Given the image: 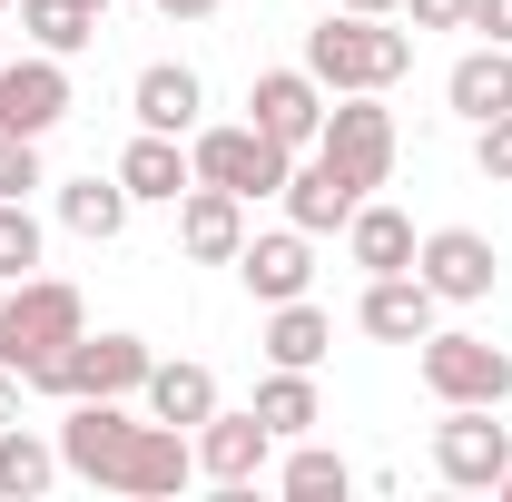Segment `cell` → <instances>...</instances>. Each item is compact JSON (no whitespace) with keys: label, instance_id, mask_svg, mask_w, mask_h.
I'll use <instances>...</instances> for the list:
<instances>
[{"label":"cell","instance_id":"21","mask_svg":"<svg viewBox=\"0 0 512 502\" xmlns=\"http://www.w3.org/2000/svg\"><path fill=\"white\" fill-rule=\"evenodd\" d=\"M256 345H266V365H306V375H316L325 345H335V315H325L316 296H286V306H266V335H256Z\"/></svg>","mask_w":512,"mask_h":502},{"label":"cell","instance_id":"38","mask_svg":"<svg viewBox=\"0 0 512 502\" xmlns=\"http://www.w3.org/2000/svg\"><path fill=\"white\" fill-rule=\"evenodd\" d=\"M0 10H10V0H0Z\"/></svg>","mask_w":512,"mask_h":502},{"label":"cell","instance_id":"5","mask_svg":"<svg viewBox=\"0 0 512 502\" xmlns=\"http://www.w3.org/2000/svg\"><path fill=\"white\" fill-rule=\"evenodd\" d=\"M414 365H424V384H434V404H493V414L512 404V355H503V345H483V335L434 325Z\"/></svg>","mask_w":512,"mask_h":502},{"label":"cell","instance_id":"26","mask_svg":"<svg viewBox=\"0 0 512 502\" xmlns=\"http://www.w3.org/2000/svg\"><path fill=\"white\" fill-rule=\"evenodd\" d=\"M20 30H30V50L69 60V50L99 40V10H89V0H20Z\"/></svg>","mask_w":512,"mask_h":502},{"label":"cell","instance_id":"36","mask_svg":"<svg viewBox=\"0 0 512 502\" xmlns=\"http://www.w3.org/2000/svg\"><path fill=\"white\" fill-rule=\"evenodd\" d=\"M493 493H503V502H512V463H503V483H493Z\"/></svg>","mask_w":512,"mask_h":502},{"label":"cell","instance_id":"20","mask_svg":"<svg viewBox=\"0 0 512 502\" xmlns=\"http://www.w3.org/2000/svg\"><path fill=\"white\" fill-rule=\"evenodd\" d=\"M444 99H453L473 128L503 119V109H512V40H483V50H463V60H453V79H444Z\"/></svg>","mask_w":512,"mask_h":502},{"label":"cell","instance_id":"2","mask_svg":"<svg viewBox=\"0 0 512 502\" xmlns=\"http://www.w3.org/2000/svg\"><path fill=\"white\" fill-rule=\"evenodd\" d=\"M79 335H89V306H79L69 276H20L10 286V306H0V365L20 384L40 375V365H60Z\"/></svg>","mask_w":512,"mask_h":502},{"label":"cell","instance_id":"30","mask_svg":"<svg viewBox=\"0 0 512 502\" xmlns=\"http://www.w3.org/2000/svg\"><path fill=\"white\" fill-rule=\"evenodd\" d=\"M473 158H483V178H503V188H512V109L473 128Z\"/></svg>","mask_w":512,"mask_h":502},{"label":"cell","instance_id":"25","mask_svg":"<svg viewBox=\"0 0 512 502\" xmlns=\"http://www.w3.org/2000/svg\"><path fill=\"white\" fill-rule=\"evenodd\" d=\"M60 473H69L60 443H40L30 424H0V493H10V502H40Z\"/></svg>","mask_w":512,"mask_h":502},{"label":"cell","instance_id":"8","mask_svg":"<svg viewBox=\"0 0 512 502\" xmlns=\"http://www.w3.org/2000/svg\"><path fill=\"white\" fill-rule=\"evenodd\" d=\"M316 158L355 168L365 188H384V178H394V109H384V89H345V99L325 109V128H316Z\"/></svg>","mask_w":512,"mask_h":502},{"label":"cell","instance_id":"27","mask_svg":"<svg viewBox=\"0 0 512 502\" xmlns=\"http://www.w3.org/2000/svg\"><path fill=\"white\" fill-rule=\"evenodd\" d=\"M276 483H286V493H296V502H345V493H355V463H345V453H325V443H306V434H296V453L276 463Z\"/></svg>","mask_w":512,"mask_h":502},{"label":"cell","instance_id":"14","mask_svg":"<svg viewBox=\"0 0 512 502\" xmlns=\"http://www.w3.org/2000/svg\"><path fill=\"white\" fill-rule=\"evenodd\" d=\"M237 276H247L256 306H286V296H306V286H316V237H306V227L247 237V247H237Z\"/></svg>","mask_w":512,"mask_h":502},{"label":"cell","instance_id":"29","mask_svg":"<svg viewBox=\"0 0 512 502\" xmlns=\"http://www.w3.org/2000/svg\"><path fill=\"white\" fill-rule=\"evenodd\" d=\"M30 188H50L40 178V138H0V197H30Z\"/></svg>","mask_w":512,"mask_h":502},{"label":"cell","instance_id":"11","mask_svg":"<svg viewBox=\"0 0 512 502\" xmlns=\"http://www.w3.org/2000/svg\"><path fill=\"white\" fill-rule=\"evenodd\" d=\"M414 276H424L444 306H483V296H493V237H483V227H434V237L414 247Z\"/></svg>","mask_w":512,"mask_h":502},{"label":"cell","instance_id":"18","mask_svg":"<svg viewBox=\"0 0 512 502\" xmlns=\"http://www.w3.org/2000/svg\"><path fill=\"white\" fill-rule=\"evenodd\" d=\"M128 109H138V128H168V138H188L197 109H207V89H197L188 60H148L138 79H128Z\"/></svg>","mask_w":512,"mask_h":502},{"label":"cell","instance_id":"3","mask_svg":"<svg viewBox=\"0 0 512 502\" xmlns=\"http://www.w3.org/2000/svg\"><path fill=\"white\" fill-rule=\"evenodd\" d=\"M188 158H197V178L207 188H227V197H286V178H296V148H276L256 119L237 128H188Z\"/></svg>","mask_w":512,"mask_h":502},{"label":"cell","instance_id":"15","mask_svg":"<svg viewBox=\"0 0 512 502\" xmlns=\"http://www.w3.org/2000/svg\"><path fill=\"white\" fill-rule=\"evenodd\" d=\"M365 197H375V188H365L355 168H335V158H306V168L286 178V227H306V237H335V227H345Z\"/></svg>","mask_w":512,"mask_h":502},{"label":"cell","instance_id":"7","mask_svg":"<svg viewBox=\"0 0 512 502\" xmlns=\"http://www.w3.org/2000/svg\"><path fill=\"white\" fill-rule=\"evenodd\" d=\"M512 463V424H493V404H444V424H434V473H444L453 493H493Z\"/></svg>","mask_w":512,"mask_h":502},{"label":"cell","instance_id":"9","mask_svg":"<svg viewBox=\"0 0 512 502\" xmlns=\"http://www.w3.org/2000/svg\"><path fill=\"white\" fill-rule=\"evenodd\" d=\"M69 119V60L30 50V60H0V138H50Z\"/></svg>","mask_w":512,"mask_h":502},{"label":"cell","instance_id":"16","mask_svg":"<svg viewBox=\"0 0 512 502\" xmlns=\"http://www.w3.org/2000/svg\"><path fill=\"white\" fill-rule=\"evenodd\" d=\"M119 188L138 197V207H178V197L197 188V158L168 138V128H138V138L119 148Z\"/></svg>","mask_w":512,"mask_h":502},{"label":"cell","instance_id":"35","mask_svg":"<svg viewBox=\"0 0 512 502\" xmlns=\"http://www.w3.org/2000/svg\"><path fill=\"white\" fill-rule=\"evenodd\" d=\"M335 10H375V20H394V10H404V0H335Z\"/></svg>","mask_w":512,"mask_h":502},{"label":"cell","instance_id":"13","mask_svg":"<svg viewBox=\"0 0 512 502\" xmlns=\"http://www.w3.org/2000/svg\"><path fill=\"white\" fill-rule=\"evenodd\" d=\"M434 315H444V296H434L414 266H404V276H365V296H355V325H365L375 345H424Z\"/></svg>","mask_w":512,"mask_h":502},{"label":"cell","instance_id":"33","mask_svg":"<svg viewBox=\"0 0 512 502\" xmlns=\"http://www.w3.org/2000/svg\"><path fill=\"white\" fill-rule=\"evenodd\" d=\"M158 10H168V20H217L227 0H158Z\"/></svg>","mask_w":512,"mask_h":502},{"label":"cell","instance_id":"12","mask_svg":"<svg viewBox=\"0 0 512 502\" xmlns=\"http://www.w3.org/2000/svg\"><path fill=\"white\" fill-rule=\"evenodd\" d=\"M188 443H197V473H207L217 493H247L256 473H266V453H276V434L256 424V404H247V414H227V404H217Z\"/></svg>","mask_w":512,"mask_h":502},{"label":"cell","instance_id":"22","mask_svg":"<svg viewBox=\"0 0 512 502\" xmlns=\"http://www.w3.org/2000/svg\"><path fill=\"white\" fill-rule=\"evenodd\" d=\"M148 414H158V424H178V434H197V424L217 414V375L188 365V355H178V365H148Z\"/></svg>","mask_w":512,"mask_h":502},{"label":"cell","instance_id":"19","mask_svg":"<svg viewBox=\"0 0 512 502\" xmlns=\"http://www.w3.org/2000/svg\"><path fill=\"white\" fill-rule=\"evenodd\" d=\"M414 247H424V237H414V217H404V207H384V197H365V207L345 217V256H355L365 276H404Z\"/></svg>","mask_w":512,"mask_h":502},{"label":"cell","instance_id":"32","mask_svg":"<svg viewBox=\"0 0 512 502\" xmlns=\"http://www.w3.org/2000/svg\"><path fill=\"white\" fill-rule=\"evenodd\" d=\"M463 30H483V40H512V0H473V20Z\"/></svg>","mask_w":512,"mask_h":502},{"label":"cell","instance_id":"24","mask_svg":"<svg viewBox=\"0 0 512 502\" xmlns=\"http://www.w3.org/2000/svg\"><path fill=\"white\" fill-rule=\"evenodd\" d=\"M256 424H266L276 443L316 434V424H325V404H316V375H306V365H276V375L256 384Z\"/></svg>","mask_w":512,"mask_h":502},{"label":"cell","instance_id":"17","mask_svg":"<svg viewBox=\"0 0 512 502\" xmlns=\"http://www.w3.org/2000/svg\"><path fill=\"white\" fill-rule=\"evenodd\" d=\"M178 247H188L197 266H237V247H247V197H227V188L197 178V188L178 197Z\"/></svg>","mask_w":512,"mask_h":502},{"label":"cell","instance_id":"1","mask_svg":"<svg viewBox=\"0 0 512 502\" xmlns=\"http://www.w3.org/2000/svg\"><path fill=\"white\" fill-rule=\"evenodd\" d=\"M306 69L325 79V99H345V89H394L404 69H414V40L375 20V10H325L316 30H306Z\"/></svg>","mask_w":512,"mask_h":502},{"label":"cell","instance_id":"28","mask_svg":"<svg viewBox=\"0 0 512 502\" xmlns=\"http://www.w3.org/2000/svg\"><path fill=\"white\" fill-rule=\"evenodd\" d=\"M20 276H40V217H30V197H0V286H20Z\"/></svg>","mask_w":512,"mask_h":502},{"label":"cell","instance_id":"31","mask_svg":"<svg viewBox=\"0 0 512 502\" xmlns=\"http://www.w3.org/2000/svg\"><path fill=\"white\" fill-rule=\"evenodd\" d=\"M473 20V0H414V30H463Z\"/></svg>","mask_w":512,"mask_h":502},{"label":"cell","instance_id":"37","mask_svg":"<svg viewBox=\"0 0 512 502\" xmlns=\"http://www.w3.org/2000/svg\"><path fill=\"white\" fill-rule=\"evenodd\" d=\"M89 10H109V0H89Z\"/></svg>","mask_w":512,"mask_h":502},{"label":"cell","instance_id":"10","mask_svg":"<svg viewBox=\"0 0 512 502\" xmlns=\"http://www.w3.org/2000/svg\"><path fill=\"white\" fill-rule=\"evenodd\" d=\"M247 119L266 128L276 148H316V128H325V79H316V69H256Z\"/></svg>","mask_w":512,"mask_h":502},{"label":"cell","instance_id":"23","mask_svg":"<svg viewBox=\"0 0 512 502\" xmlns=\"http://www.w3.org/2000/svg\"><path fill=\"white\" fill-rule=\"evenodd\" d=\"M128 207H138V197L119 188V168H109V178H69V188H60V227L89 237V247H109V237L128 227Z\"/></svg>","mask_w":512,"mask_h":502},{"label":"cell","instance_id":"34","mask_svg":"<svg viewBox=\"0 0 512 502\" xmlns=\"http://www.w3.org/2000/svg\"><path fill=\"white\" fill-rule=\"evenodd\" d=\"M0 424H20V375L0 365Z\"/></svg>","mask_w":512,"mask_h":502},{"label":"cell","instance_id":"6","mask_svg":"<svg viewBox=\"0 0 512 502\" xmlns=\"http://www.w3.org/2000/svg\"><path fill=\"white\" fill-rule=\"evenodd\" d=\"M148 365H158V355H148L138 335H79L60 365L30 375V394H60V404L69 394H148Z\"/></svg>","mask_w":512,"mask_h":502},{"label":"cell","instance_id":"4","mask_svg":"<svg viewBox=\"0 0 512 502\" xmlns=\"http://www.w3.org/2000/svg\"><path fill=\"white\" fill-rule=\"evenodd\" d=\"M128 443H138V414H128V394H69V414H60V463L79 473V483L119 493Z\"/></svg>","mask_w":512,"mask_h":502}]
</instances>
